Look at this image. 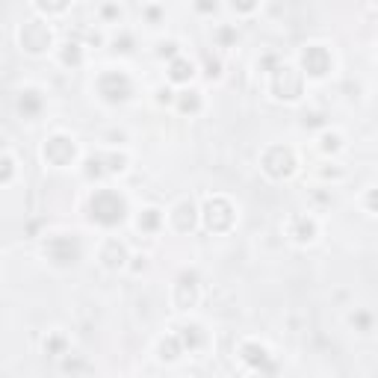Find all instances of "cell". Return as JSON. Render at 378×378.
Here are the masks:
<instances>
[{
    "label": "cell",
    "instance_id": "5bb4252c",
    "mask_svg": "<svg viewBox=\"0 0 378 378\" xmlns=\"http://www.w3.org/2000/svg\"><path fill=\"white\" fill-rule=\"evenodd\" d=\"M18 113L24 118H36L42 113V95L36 92V89H24V92L18 95Z\"/></svg>",
    "mask_w": 378,
    "mask_h": 378
},
{
    "label": "cell",
    "instance_id": "7402d4cb",
    "mask_svg": "<svg viewBox=\"0 0 378 378\" xmlns=\"http://www.w3.org/2000/svg\"><path fill=\"white\" fill-rule=\"evenodd\" d=\"M352 325H358L363 334H366V331L372 328V316L370 314H352Z\"/></svg>",
    "mask_w": 378,
    "mask_h": 378
},
{
    "label": "cell",
    "instance_id": "603a6c76",
    "mask_svg": "<svg viewBox=\"0 0 378 378\" xmlns=\"http://www.w3.org/2000/svg\"><path fill=\"white\" fill-rule=\"evenodd\" d=\"M44 349H48V352H53V354H62L65 352V337H51L48 343H44Z\"/></svg>",
    "mask_w": 378,
    "mask_h": 378
},
{
    "label": "cell",
    "instance_id": "3957f363",
    "mask_svg": "<svg viewBox=\"0 0 378 378\" xmlns=\"http://www.w3.org/2000/svg\"><path fill=\"white\" fill-rule=\"evenodd\" d=\"M98 95L109 104H118V101H127L130 92H133V83L125 71H104L98 77Z\"/></svg>",
    "mask_w": 378,
    "mask_h": 378
},
{
    "label": "cell",
    "instance_id": "8fae6325",
    "mask_svg": "<svg viewBox=\"0 0 378 378\" xmlns=\"http://www.w3.org/2000/svg\"><path fill=\"white\" fill-rule=\"evenodd\" d=\"M287 233H290L296 242H310L316 237V222L307 216H293L290 225H287Z\"/></svg>",
    "mask_w": 378,
    "mask_h": 378
},
{
    "label": "cell",
    "instance_id": "6da1fadb",
    "mask_svg": "<svg viewBox=\"0 0 378 378\" xmlns=\"http://www.w3.org/2000/svg\"><path fill=\"white\" fill-rule=\"evenodd\" d=\"M125 213H127V201L116 189H95V192L89 195V216H92V222H98V225L113 228L125 219Z\"/></svg>",
    "mask_w": 378,
    "mask_h": 378
},
{
    "label": "cell",
    "instance_id": "7a4b0ae2",
    "mask_svg": "<svg viewBox=\"0 0 378 378\" xmlns=\"http://www.w3.org/2000/svg\"><path fill=\"white\" fill-rule=\"evenodd\" d=\"M44 258L53 266H71L80 260V242H77V237H69V233L48 237L44 240Z\"/></svg>",
    "mask_w": 378,
    "mask_h": 378
},
{
    "label": "cell",
    "instance_id": "484cf974",
    "mask_svg": "<svg viewBox=\"0 0 378 378\" xmlns=\"http://www.w3.org/2000/svg\"><path fill=\"white\" fill-rule=\"evenodd\" d=\"M177 378H189V375H177Z\"/></svg>",
    "mask_w": 378,
    "mask_h": 378
},
{
    "label": "cell",
    "instance_id": "9c48e42d",
    "mask_svg": "<svg viewBox=\"0 0 378 378\" xmlns=\"http://www.w3.org/2000/svg\"><path fill=\"white\" fill-rule=\"evenodd\" d=\"M302 65L310 77H325L331 71V51L325 44H307L302 51Z\"/></svg>",
    "mask_w": 378,
    "mask_h": 378
},
{
    "label": "cell",
    "instance_id": "ffe728a7",
    "mask_svg": "<svg viewBox=\"0 0 378 378\" xmlns=\"http://www.w3.org/2000/svg\"><path fill=\"white\" fill-rule=\"evenodd\" d=\"M60 60H62L65 65H80V62H83V51H80V44H77V42L62 44V53H60Z\"/></svg>",
    "mask_w": 378,
    "mask_h": 378
},
{
    "label": "cell",
    "instance_id": "4fadbf2b",
    "mask_svg": "<svg viewBox=\"0 0 378 378\" xmlns=\"http://www.w3.org/2000/svg\"><path fill=\"white\" fill-rule=\"evenodd\" d=\"M172 225H174V231H181V233H186V231H192V225H195V207H192V201H181L174 210H172Z\"/></svg>",
    "mask_w": 378,
    "mask_h": 378
},
{
    "label": "cell",
    "instance_id": "8992f818",
    "mask_svg": "<svg viewBox=\"0 0 378 378\" xmlns=\"http://www.w3.org/2000/svg\"><path fill=\"white\" fill-rule=\"evenodd\" d=\"M296 169V157H293V151L290 148H284V145H272V148H266L263 151V172L269 174V177H287V174H293Z\"/></svg>",
    "mask_w": 378,
    "mask_h": 378
},
{
    "label": "cell",
    "instance_id": "d4e9b609",
    "mask_svg": "<svg viewBox=\"0 0 378 378\" xmlns=\"http://www.w3.org/2000/svg\"><path fill=\"white\" fill-rule=\"evenodd\" d=\"M366 207H370L372 213H378V186L370 189V195H366Z\"/></svg>",
    "mask_w": 378,
    "mask_h": 378
},
{
    "label": "cell",
    "instance_id": "9a60e30c",
    "mask_svg": "<svg viewBox=\"0 0 378 378\" xmlns=\"http://www.w3.org/2000/svg\"><path fill=\"white\" fill-rule=\"evenodd\" d=\"M240 358L251 363L254 370H260V366L269 363V352H266V346H260V343H242L240 346Z\"/></svg>",
    "mask_w": 378,
    "mask_h": 378
},
{
    "label": "cell",
    "instance_id": "5b68a950",
    "mask_svg": "<svg viewBox=\"0 0 378 378\" xmlns=\"http://www.w3.org/2000/svg\"><path fill=\"white\" fill-rule=\"evenodd\" d=\"M18 42L27 53H44V51H51L53 36L44 21H27V24L18 30Z\"/></svg>",
    "mask_w": 378,
    "mask_h": 378
},
{
    "label": "cell",
    "instance_id": "7c38bea8",
    "mask_svg": "<svg viewBox=\"0 0 378 378\" xmlns=\"http://www.w3.org/2000/svg\"><path fill=\"white\" fill-rule=\"evenodd\" d=\"M101 260H104L107 269H121L125 260H127V249L121 246L118 240H107L104 242V251H101Z\"/></svg>",
    "mask_w": 378,
    "mask_h": 378
},
{
    "label": "cell",
    "instance_id": "277c9868",
    "mask_svg": "<svg viewBox=\"0 0 378 378\" xmlns=\"http://www.w3.org/2000/svg\"><path fill=\"white\" fill-rule=\"evenodd\" d=\"M42 157H44V163L57 165V169H65V165L74 163V157H77V145H74V139H69V136H62V133H57V136L44 139Z\"/></svg>",
    "mask_w": 378,
    "mask_h": 378
},
{
    "label": "cell",
    "instance_id": "30bf717a",
    "mask_svg": "<svg viewBox=\"0 0 378 378\" xmlns=\"http://www.w3.org/2000/svg\"><path fill=\"white\" fill-rule=\"evenodd\" d=\"M198 302V281H195V275H181L177 278V284H174V307L177 310H186V307H192Z\"/></svg>",
    "mask_w": 378,
    "mask_h": 378
},
{
    "label": "cell",
    "instance_id": "44dd1931",
    "mask_svg": "<svg viewBox=\"0 0 378 378\" xmlns=\"http://www.w3.org/2000/svg\"><path fill=\"white\" fill-rule=\"evenodd\" d=\"M198 107H201V101H198V92H183L181 95V109H183V113H195Z\"/></svg>",
    "mask_w": 378,
    "mask_h": 378
},
{
    "label": "cell",
    "instance_id": "ac0fdd59",
    "mask_svg": "<svg viewBox=\"0 0 378 378\" xmlns=\"http://www.w3.org/2000/svg\"><path fill=\"white\" fill-rule=\"evenodd\" d=\"M160 210L157 207H148V210H142V216H139V231H157L160 228Z\"/></svg>",
    "mask_w": 378,
    "mask_h": 378
},
{
    "label": "cell",
    "instance_id": "ba28073f",
    "mask_svg": "<svg viewBox=\"0 0 378 378\" xmlns=\"http://www.w3.org/2000/svg\"><path fill=\"white\" fill-rule=\"evenodd\" d=\"M204 225L213 233H225L233 225V207L225 201V198H210L204 207Z\"/></svg>",
    "mask_w": 378,
    "mask_h": 378
},
{
    "label": "cell",
    "instance_id": "52a82bcc",
    "mask_svg": "<svg viewBox=\"0 0 378 378\" xmlns=\"http://www.w3.org/2000/svg\"><path fill=\"white\" fill-rule=\"evenodd\" d=\"M272 92L275 98H284V101H296L302 95V74L290 65H281L275 69V77H272Z\"/></svg>",
    "mask_w": 378,
    "mask_h": 378
},
{
    "label": "cell",
    "instance_id": "cb8c5ba5",
    "mask_svg": "<svg viewBox=\"0 0 378 378\" xmlns=\"http://www.w3.org/2000/svg\"><path fill=\"white\" fill-rule=\"evenodd\" d=\"M322 148H325V151H337L340 148V136H337V133H325V136H322Z\"/></svg>",
    "mask_w": 378,
    "mask_h": 378
},
{
    "label": "cell",
    "instance_id": "2e32d148",
    "mask_svg": "<svg viewBox=\"0 0 378 378\" xmlns=\"http://www.w3.org/2000/svg\"><path fill=\"white\" fill-rule=\"evenodd\" d=\"M181 346L183 349H189V352H195V349H201L204 346V340H207V334H204V328L201 325H195V322H189V325H183L181 328Z\"/></svg>",
    "mask_w": 378,
    "mask_h": 378
},
{
    "label": "cell",
    "instance_id": "e0dca14e",
    "mask_svg": "<svg viewBox=\"0 0 378 378\" xmlns=\"http://www.w3.org/2000/svg\"><path fill=\"white\" fill-rule=\"evenodd\" d=\"M192 74H195V65L189 62L186 57L172 60V65H169V80L172 83H189V80H192Z\"/></svg>",
    "mask_w": 378,
    "mask_h": 378
},
{
    "label": "cell",
    "instance_id": "d6986e66",
    "mask_svg": "<svg viewBox=\"0 0 378 378\" xmlns=\"http://www.w3.org/2000/svg\"><path fill=\"white\" fill-rule=\"evenodd\" d=\"M181 352H183L181 337H165V340L160 343V358H163V361H174Z\"/></svg>",
    "mask_w": 378,
    "mask_h": 378
}]
</instances>
